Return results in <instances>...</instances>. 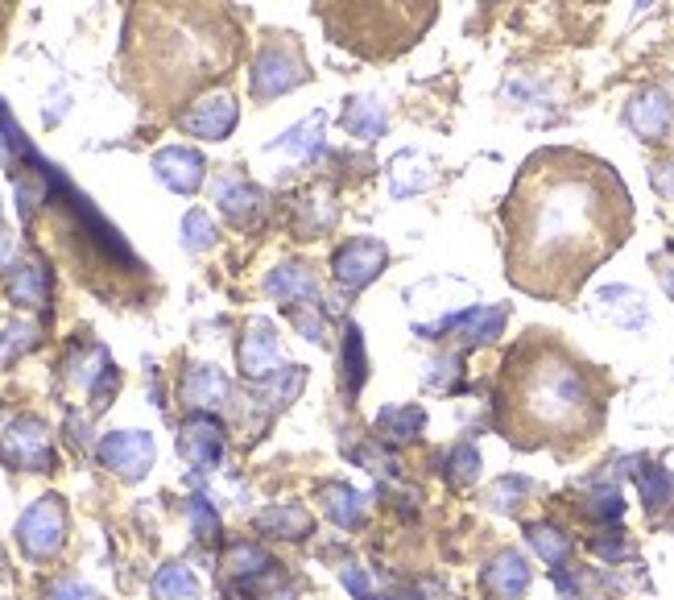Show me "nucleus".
Returning a JSON list of instances; mask_svg holds the SVG:
<instances>
[{
    "label": "nucleus",
    "mask_w": 674,
    "mask_h": 600,
    "mask_svg": "<svg viewBox=\"0 0 674 600\" xmlns=\"http://www.w3.org/2000/svg\"><path fill=\"white\" fill-rule=\"evenodd\" d=\"M505 319H509V307H468L452 328L455 344L459 348L492 344L505 332Z\"/></svg>",
    "instance_id": "obj_21"
},
{
    "label": "nucleus",
    "mask_w": 674,
    "mask_h": 600,
    "mask_svg": "<svg viewBox=\"0 0 674 600\" xmlns=\"http://www.w3.org/2000/svg\"><path fill=\"white\" fill-rule=\"evenodd\" d=\"M257 530L273 538H307L311 535V514L302 506H269L257 514Z\"/></svg>",
    "instance_id": "obj_26"
},
{
    "label": "nucleus",
    "mask_w": 674,
    "mask_h": 600,
    "mask_svg": "<svg viewBox=\"0 0 674 600\" xmlns=\"http://www.w3.org/2000/svg\"><path fill=\"white\" fill-rule=\"evenodd\" d=\"M426 427V411L423 406H385V411L376 414L373 423V435L381 443H393V447H402V443H414L423 435Z\"/></svg>",
    "instance_id": "obj_24"
},
{
    "label": "nucleus",
    "mask_w": 674,
    "mask_h": 600,
    "mask_svg": "<svg viewBox=\"0 0 674 600\" xmlns=\"http://www.w3.org/2000/svg\"><path fill=\"white\" fill-rule=\"evenodd\" d=\"M314 17L340 50L364 63H390L439 17V0H314Z\"/></svg>",
    "instance_id": "obj_4"
},
{
    "label": "nucleus",
    "mask_w": 674,
    "mask_h": 600,
    "mask_svg": "<svg viewBox=\"0 0 674 600\" xmlns=\"http://www.w3.org/2000/svg\"><path fill=\"white\" fill-rule=\"evenodd\" d=\"M216 240V228H211V220H207V211H187V220H183V245L187 249H207Z\"/></svg>",
    "instance_id": "obj_33"
},
{
    "label": "nucleus",
    "mask_w": 674,
    "mask_h": 600,
    "mask_svg": "<svg viewBox=\"0 0 674 600\" xmlns=\"http://www.w3.org/2000/svg\"><path fill=\"white\" fill-rule=\"evenodd\" d=\"M612 381L559 332L533 328L509 348L497 381V431L521 452H580L604 431Z\"/></svg>",
    "instance_id": "obj_2"
},
{
    "label": "nucleus",
    "mask_w": 674,
    "mask_h": 600,
    "mask_svg": "<svg viewBox=\"0 0 674 600\" xmlns=\"http://www.w3.org/2000/svg\"><path fill=\"white\" fill-rule=\"evenodd\" d=\"M46 600H100V592H92L87 585H79V580H54L46 588Z\"/></svg>",
    "instance_id": "obj_40"
},
{
    "label": "nucleus",
    "mask_w": 674,
    "mask_h": 600,
    "mask_svg": "<svg viewBox=\"0 0 674 600\" xmlns=\"http://www.w3.org/2000/svg\"><path fill=\"white\" fill-rule=\"evenodd\" d=\"M344 128L356 142H376L390 128V112L376 95H348L344 100Z\"/></svg>",
    "instance_id": "obj_22"
},
{
    "label": "nucleus",
    "mask_w": 674,
    "mask_h": 600,
    "mask_svg": "<svg viewBox=\"0 0 674 600\" xmlns=\"http://www.w3.org/2000/svg\"><path fill=\"white\" fill-rule=\"evenodd\" d=\"M13 254H17L13 237H9V232H0V273H4V269H13Z\"/></svg>",
    "instance_id": "obj_43"
},
{
    "label": "nucleus",
    "mask_w": 674,
    "mask_h": 600,
    "mask_svg": "<svg viewBox=\"0 0 674 600\" xmlns=\"http://www.w3.org/2000/svg\"><path fill=\"white\" fill-rule=\"evenodd\" d=\"M530 588V563L518 551H501L485 568V592L497 600H518Z\"/></svg>",
    "instance_id": "obj_20"
},
{
    "label": "nucleus",
    "mask_w": 674,
    "mask_h": 600,
    "mask_svg": "<svg viewBox=\"0 0 674 600\" xmlns=\"http://www.w3.org/2000/svg\"><path fill=\"white\" fill-rule=\"evenodd\" d=\"M319 501H323V514H328L340 530H356L364 521V493L344 485V480H328L319 485Z\"/></svg>",
    "instance_id": "obj_23"
},
{
    "label": "nucleus",
    "mask_w": 674,
    "mask_h": 600,
    "mask_svg": "<svg viewBox=\"0 0 674 600\" xmlns=\"http://www.w3.org/2000/svg\"><path fill=\"white\" fill-rule=\"evenodd\" d=\"M526 538H530V547L547 559L550 568H563L571 542H567V535L559 526H550V521H530V526H526Z\"/></svg>",
    "instance_id": "obj_29"
},
{
    "label": "nucleus",
    "mask_w": 674,
    "mask_h": 600,
    "mask_svg": "<svg viewBox=\"0 0 674 600\" xmlns=\"http://www.w3.org/2000/svg\"><path fill=\"white\" fill-rule=\"evenodd\" d=\"M66 538V509L63 497H42L33 501L21 521H17V547L30 555V559H54L63 551Z\"/></svg>",
    "instance_id": "obj_6"
},
{
    "label": "nucleus",
    "mask_w": 674,
    "mask_h": 600,
    "mask_svg": "<svg viewBox=\"0 0 674 600\" xmlns=\"http://www.w3.org/2000/svg\"><path fill=\"white\" fill-rule=\"evenodd\" d=\"M240 59V25L228 0H133L125 71L145 108L166 112L228 75Z\"/></svg>",
    "instance_id": "obj_3"
},
{
    "label": "nucleus",
    "mask_w": 674,
    "mask_h": 600,
    "mask_svg": "<svg viewBox=\"0 0 674 600\" xmlns=\"http://www.w3.org/2000/svg\"><path fill=\"white\" fill-rule=\"evenodd\" d=\"M650 266H654V273H659L662 290H666V294L674 299V245H666L662 254L650 257Z\"/></svg>",
    "instance_id": "obj_41"
},
{
    "label": "nucleus",
    "mask_w": 674,
    "mask_h": 600,
    "mask_svg": "<svg viewBox=\"0 0 674 600\" xmlns=\"http://www.w3.org/2000/svg\"><path fill=\"white\" fill-rule=\"evenodd\" d=\"M0 459L13 468H30V473H46L54 464V447H50V431L42 418H13L4 435H0Z\"/></svg>",
    "instance_id": "obj_7"
},
{
    "label": "nucleus",
    "mask_w": 674,
    "mask_h": 600,
    "mask_svg": "<svg viewBox=\"0 0 674 600\" xmlns=\"http://www.w3.org/2000/svg\"><path fill=\"white\" fill-rule=\"evenodd\" d=\"M443 473L452 485H471L476 473H480V452L471 447V443H455L447 447V456H443Z\"/></svg>",
    "instance_id": "obj_31"
},
{
    "label": "nucleus",
    "mask_w": 674,
    "mask_h": 600,
    "mask_svg": "<svg viewBox=\"0 0 674 600\" xmlns=\"http://www.w3.org/2000/svg\"><path fill=\"white\" fill-rule=\"evenodd\" d=\"M290 323H294L311 344H323V340H328V319H323L319 307H299V311H290Z\"/></svg>",
    "instance_id": "obj_34"
},
{
    "label": "nucleus",
    "mask_w": 674,
    "mask_h": 600,
    "mask_svg": "<svg viewBox=\"0 0 674 600\" xmlns=\"http://www.w3.org/2000/svg\"><path fill=\"white\" fill-rule=\"evenodd\" d=\"M390 261V249H385V240L376 237H352L344 240L335 257H331V273H335V282L344 286V290H364L369 282L381 278V269Z\"/></svg>",
    "instance_id": "obj_8"
},
{
    "label": "nucleus",
    "mask_w": 674,
    "mask_h": 600,
    "mask_svg": "<svg viewBox=\"0 0 674 600\" xmlns=\"http://www.w3.org/2000/svg\"><path fill=\"white\" fill-rule=\"evenodd\" d=\"M154 174L170 190L190 195V190H199V183H204L207 162H204V154H195L187 145H170V149H157L154 154Z\"/></svg>",
    "instance_id": "obj_17"
},
{
    "label": "nucleus",
    "mask_w": 674,
    "mask_h": 600,
    "mask_svg": "<svg viewBox=\"0 0 674 600\" xmlns=\"http://www.w3.org/2000/svg\"><path fill=\"white\" fill-rule=\"evenodd\" d=\"M633 195L616 166L580 145H542L501 204L505 278L542 302H576L633 237Z\"/></svg>",
    "instance_id": "obj_1"
},
{
    "label": "nucleus",
    "mask_w": 674,
    "mask_h": 600,
    "mask_svg": "<svg viewBox=\"0 0 674 600\" xmlns=\"http://www.w3.org/2000/svg\"><path fill=\"white\" fill-rule=\"evenodd\" d=\"M33 344V328L30 323H13V328H4V340H0V361H9L17 352H25Z\"/></svg>",
    "instance_id": "obj_38"
},
{
    "label": "nucleus",
    "mask_w": 674,
    "mask_h": 600,
    "mask_svg": "<svg viewBox=\"0 0 674 600\" xmlns=\"http://www.w3.org/2000/svg\"><path fill=\"white\" fill-rule=\"evenodd\" d=\"M216 204H220V211L232 224L249 228V224L261 220V211H266V195H261V187H252L245 174L228 170V174L216 178Z\"/></svg>",
    "instance_id": "obj_16"
},
{
    "label": "nucleus",
    "mask_w": 674,
    "mask_h": 600,
    "mask_svg": "<svg viewBox=\"0 0 674 600\" xmlns=\"http://www.w3.org/2000/svg\"><path fill=\"white\" fill-rule=\"evenodd\" d=\"M228 377H224L216 364H190L187 373H183V402H187L190 411H216L228 402Z\"/></svg>",
    "instance_id": "obj_19"
},
{
    "label": "nucleus",
    "mask_w": 674,
    "mask_h": 600,
    "mask_svg": "<svg viewBox=\"0 0 674 600\" xmlns=\"http://www.w3.org/2000/svg\"><path fill=\"white\" fill-rule=\"evenodd\" d=\"M526 493H530V480H526V476H501L497 485H488V506L497 509V514H518Z\"/></svg>",
    "instance_id": "obj_32"
},
{
    "label": "nucleus",
    "mask_w": 674,
    "mask_h": 600,
    "mask_svg": "<svg viewBox=\"0 0 674 600\" xmlns=\"http://www.w3.org/2000/svg\"><path fill=\"white\" fill-rule=\"evenodd\" d=\"M364 377H369V361H364V335L356 323H348L344 332V385L352 394L364 390Z\"/></svg>",
    "instance_id": "obj_30"
},
{
    "label": "nucleus",
    "mask_w": 674,
    "mask_h": 600,
    "mask_svg": "<svg viewBox=\"0 0 674 600\" xmlns=\"http://www.w3.org/2000/svg\"><path fill=\"white\" fill-rule=\"evenodd\" d=\"M240 369L249 381H266L282 369V348H278V332L269 319H252L240 340Z\"/></svg>",
    "instance_id": "obj_13"
},
{
    "label": "nucleus",
    "mask_w": 674,
    "mask_h": 600,
    "mask_svg": "<svg viewBox=\"0 0 674 600\" xmlns=\"http://www.w3.org/2000/svg\"><path fill=\"white\" fill-rule=\"evenodd\" d=\"M236 121H240V108H236V100L228 92H216V95H204L199 104H190L187 112H183V133H190V137H204V142H224L228 133L236 128Z\"/></svg>",
    "instance_id": "obj_11"
},
{
    "label": "nucleus",
    "mask_w": 674,
    "mask_h": 600,
    "mask_svg": "<svg viewBox=\"0 0 674 600\" xmlns=\"http://www.w3.org/2000/svg\"><path fill=\"white\" fill-rule=\"evenodd\" d=\"M385 174H390L393 199H409V195H418V190H431L435 187V178H439V174H435V162L426 158V154H418V149L393 154Z\"/></svg>",
    "instance_id": "obj_18"
},
{
    "label": "nucleus",
    "mask_w": 674,
    "mask_h": 600,
    "mask_svg": "<svg viewBox=\"0 0 674 600\" xmlns=\"http://www.w3.org/2000/svg\"><path fill=\"white\" fill-rule=\"evenodd\" d=\"M9 294H13L17 307H46L50 299V269L42 261H30L13 273L9 282Z\"/></svg>",
    "instance_id": "obj_27"
},
{
    "label": "nucleus",
    "mask_w": 674,
    "mask_h": 600,
    "mask_svg": "<svg viewBox=\"0 0 674 600\" xmlns=\"http://www.w3.org/2000/svg\"><path fill=\"white\" fill-rule=\"evenodd\" d=\"M302 83H311V63H307V50L294 33H266L261 46L252 54L249 71V92L257 104H269L278 95L294 92Z\"/></svg>",
    "instance_id": "obj_5"
},
{
    "label": "nucleus",
    "mask_w": 674,
    "mask_h": 600,
    "mask_svg": "<svg viewBox=\"0 0 674 600\" xmlns=\"http://www.w3.org/2000/svg\"><path fill=\"white\" fill-rule=\"evenodd\" d=\"M154 435H145V431H112L100 443V464L125 480H142L154 468Z\"/></svg>",
    "instance_id": "obj_10"
},
{
    "label": "nucleus",
    "mask_w": 674,
    "mask_h": 600,
    "mask_svg": "<svg viewBox=\"0 0 674 600\" xmlns=\"http://www.w3.org/2000/svg\"><path fill=\"white\" fill-rule=\"evenodd\" d=\"M9 9H13V0H0V25H4V17H9Z\"/></svg>",
    "instance_id": "obj_44"
},
{
    "label": "nucleus",
    "mask_w": 674,
    "mask_h": 600,
    "mask_svg": "<svg viewBox=\"0 0 674 600\" xmlns=\"http://www.w3.org/2000/svg\"><path fill=\"white\" fill-rule=\"evenodd\" d=\"M642 493L645 506H666V497H674V476H666L662 468H650V473H642Z\"/></svg>",
    "instance_id": "obj_37"
},
{
    "label": "nucleus",
    "mask_w": 674,
    "mask_h": 600,
    "mask_svg": "<svg viewBox=\"0 0 674 600\" xmlns=\"http://www.w3.org/2000/svg\"><path fill=\"white\" fill-rule=\"evenodd\" d=\"M455 381H459V352H447V356H435V361L426 364V385L431 390H452Z\"/></svg>",
    "instance_id": "obj_35"
},
{
    "label": "nucleus",
    "mask_w": 674,
    "mask_h": 600,
    "mask_svg": "<svg viewBox=\"0 0 674 600\" xmlns=\"http://www.w3.org/2000/svg\"><path fill=\"white\" fill-rule=\"evenodd\" d=\"M266 290L273 302H282L286 311H299V307H319L323 290H319V278H314L311 266L302 261H286L266 278Z\"/></svg>",
    "instance_id": "obj_14"
},
{
    "label": "nucleus",
    "mask_w": 674,
    "mask_h": 600,
    "mask_svg": "<svg viewBox=\"0 0 674 600\" xmlns=\"http://www.w3.org/2000/svg\"><path fill=\"white\" fill-rule=\"evenodd\" d=\"M190 526H195V538H216L220 535V514L207 506V497H195L190 501Z\"/></svg>",
    "instance_id": "obj_36"
},
{
    "label": "nucleus",
    "mask_w": 674,
    "mask_h": 600,
    "mask_svg": "<svg viewBox=\"0 0 674 600\" xmlns=\"http://www.w3.org/2000/svg\"><path fill=\"white\" fill-rule=\"evenodd\" d=\"M650 183H654V190H659V195L674 199V158L659 162V166H650Z\"/></svg>",
    "instance_id": "obj_42"
},
{
    "label": "nucleus",
    "mask_w": 674,
    "mask_h": 600,
    "mask_svg": "<svg viewBox=\"0 0 674 600\" xmlns=\"http://www.w3.org/2000/svg\"><path fill=\"white\" fill-rule=\"evenodd\" d=\"M650 4H654V0H637V9H650Z\"/></svg>",
    "instance_id": "obj_45"
},
{
    "label": "nucleus",
    "mask_w": 674,
    "mask_h": 600,
    "mask_svg": "<svg viewBox=\"0 0 674 600\" xmlns=\"http://www.w3.org/2000/svg\"><path fill=\"white\" fill-rule=\"evenodd\" d=\"M625 125L629 133L645 145L671 142L674 133V100L662 87H642V92L629 95L625 104Z\"/></svg>",
    "instance_id": "obj_9"
},
{
    "label": "nucleus",
    "mask_w": 674,
    "mask_h": 600,
    "mask_svg": "<svg viewBox=\"0 0 674 600\" xmlns=\"http://www.w3.org/2000/svg\"><path fill=\"white\" fill-rule=\"evenodd\" d=\"M178 456L187 459L190 468H199V473L216 468L224 456V427L211 414L195 411L187 423H183V431H178Z\"/></svg>",
    "instance_id": "obj_12"
},
{
    "label": "nucleus",
    "mask_w": 674,
    "mask_h": 600,
    "mask_svg": "<svg viewBox=\"0 0 674 600\" xmlns=\"http://www.w3.org/2000/svg\"><path fill=\"white\" fill-rule=\"evenodd\" d=\"M592 315L616 323L621 332H642L650 323V307H645L642 290H633V286H600L592 294Z\"/></svg>",
    "instance_id": "obj_15"
},
{
    "label": "nucleus",
    "mask_w": 674,
    "mask_h": 600,
    "mask_svg": "<svg viewBox=\"0 0 674 600\" xmlns=\"http://www.w3.org/2000/svg\"><path fill=\"white\" fill-rule=\"evenodd\" d=\"M344 588L356 600H376V588H373V580H369V571L356 568V563H348L344 568Z\"/></svg>",
    "instance_id": "obj_39"
},
{
    "label": "nucleus",
    "mask_w": 674,
    "mask_h": 600,
    "mask_svg": "<svg viewBox=\"0 0 674 600\" xmlns=\"http://www.w3.org/2000/svg\"><path fill=\"white\" fill-rule=\"evenodd\" d=\"M199 597V580L187 563H166L154 576V600H195Z\"/></svg>",
    "instance_id": "obj_28"
},
{
    "label": "nucleus",
    "mask_w": 674,
    "mask_h": 600,
    "mask_svg": "<svg viewBox=\"0 0 674 600\" xmlns=\"http://www.w3.org/2000/svg\"><path fill=\"white\" fill-rule=\"evenodd\" d=\"M323 128H328V116H323V112H311L307 121L286 128L269 149H286V154H294V158H314V154L323 149Z\"/></svg>",
    "instance_id": "obj_25"
}]
</instances>
